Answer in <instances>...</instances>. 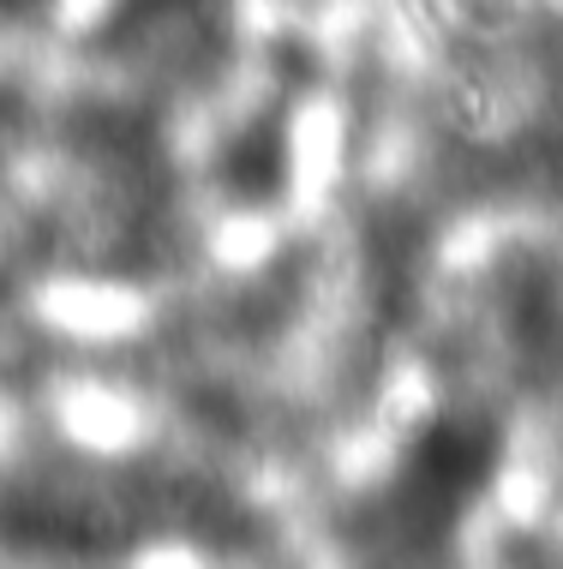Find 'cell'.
<instances>
[{"label": "cell", "instance_id": "cell-2", "mask_svg": "<svg viewBox=\"0 0 563 569\" xmlns=\"http://www.w3.org/2000/svg\"><path fill=\"white\" fill-rule=\"evenodd\" d=\"M222 180L240 204H270L288 180V144L277 127H247L228 144V162H222Z\"/></svg>", "mask_w": 563, "mask_h": 569}, {"label": "cell", "instance_id": "cell-1", "mask_svg": "<svg viewBox=\"0 0 563 569\" xmlns=\"http://www.w3.org/2000/svg\"><path fill=\"white\" fill-rule=\"evenodd\" d=\"M492 456H497V443L480 420H438L414 450V461H408V498L432 516L455 510L462 498H474L485 486Z\"/></svg>", "mask_w": 563, "mask_h": 569}]
</instances>
